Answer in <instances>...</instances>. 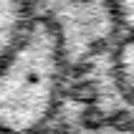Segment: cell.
<instances>
[{"mask_svg": "<svg viewBox=\"0 0 134 134\" xmlns=\"http://www.w3.org/2000/svg\"><path fill=\"white\" fill-rule=\"evenodd\" d=\"M114 68L119 76L121 89L127 91V96L134 101V33L119 38L114 48Z\"/></svg>", "mask_w": 134, "mask_h": 134, "instance_id": "cell-4", "label": "cell"}, {"mask_svg": "<svg viewBox=\"0 0 134 134\" xmlns=\"http://www.w3.org/2000/svg\"><path fill=\"white\" fill-rule=\"evenodd\" d=\"M68 68L58 36L36 13L23 41L0 63V132L33 134L46 127Z\"/></svg>", "mask_w": 134, "mask_h": 134, "instance_id": "cell-1", "label": "cell"}, {"mask_svg": "<svg viewBox=\"0 0 134 134\" xmlns=\"http://www.w3.org/2000/svg\"><path fill=\"white\" fill-rule=\"evenodd\" d=\"M36 18L33 0H0V63L15 51Z\"/></svg>", "mask_w": 134, "mask_h": 134, "instance_id": "cell-3", "label": "cell"}, {"mask_svg": "<svg viewBox=\"0 0 134 134\" xmlns=\"http://www.w3.org/2000/svg\"><path fill=\"white\" fill-rule=\"evenodd\" d=\"M33 8L58 36L68 66L99 56L119 30V0H33Z\"/></svg>", "mask_w": 134, "mask_h": 134, "instance_id": "cell-2", "label": "cell"}]
</instances>
